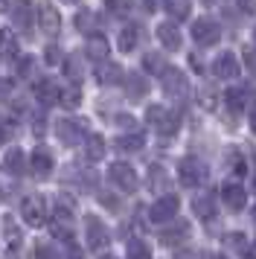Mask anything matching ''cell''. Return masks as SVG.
I'll use <instances>...</instances> for the list:
<instances>
[{"mask_svg":"<svg viewBox=\"0 0 256 259\" xmlns=\"http://www.w3.org/2000/svg\"><path fill=\"white\" fill-rule=\"evenodd\" d=\"M21 215L29 227H41L47 222V201L41 195H26L21 201Z\"/></svg>","mask_w":256,"mask_h":259,"instance_id":"obj_1","label":"cell"},{"mask_svg":"<svg viewBox=\"0 0 256 259\" xmlns=\"http://www.w3.org/2000/svg\"><path fill=\"white\" fill-rule=\"evenodd\" d=\"M178 178H181V184L189 189H195L204 184V178H207V169H204V163L201 160H195V157H186V160H181V166H178Z\"/></svg>","mask_w":256,"mask_h":259,"instance_id":"obj_2","label":"cell"},{"mask_svg":"<svg viewBox=\"0 0 256 259\" xmlns=\"http://www.w3.org/2000/svg\"><path fill=\"white\" fill-rule=\"evenodd\" d=\"M192 38H195L201 47H212L221 38V29L212 18H198L195 24H192Z\"/></svg>","mask_w":256,"mask_h":259,"instance_id":"obj_3","label":"cell"},{"mask_svg":"<svg viewBox=\"0 0 256 259\" xmlns=\"http://www.w3.org/2000/svg\"><path fill=\"white\" fill-rule=\"evenodd\" d=\"M175 215H178V198H175V195H163V198H157L154 204H151V210H149V219L154 224L172 222Z\"/></svg>","mask_w":256,"mask_h":259,"instance_id":"obj_4","label":"cell"},{"mask_svg":"<svg viewBox=\"0 0 256 259\" xmlns=\"http://www.w3.org/2000/svg\"><path fill=\"white\" fill-rule=\"evenodd\" d=\"M108 178H111V184L119 187L122 192H134V187H137V175H134V169L128 163H114L108 169Z\"/></svg>","mask_w":256,"mask_h":259,"instance_id":"obj_5","label":"cell"},{"mask_svg":"<svg viewBox=\"0 0 256 259\" xmlns=\"http://www.w3.org/2000/svg\"><path fill=\"white\" fill-rule=\"evenodd\" d=\"M146 119H149L160 134H175V131H178V114L166 111V108H149Z\"/></svg>","mask_w":256,"mask_h":259,"instance_id":"obj_6","label":"cell"},{"mask_svg":"<svg viewBox=\"0 0 256 259\" xmlns=\"http://www.w3.org/2000/svg\"><path fill=\"white\" fill-rule=\"evenodd\" d=\"M84 230H88V247H93V250H102V247L108 245V239H111L108 227H105L102 219H96V215H88Z\"/></svg>","mask_w":256,"mask_h":259,"instance_id":"obj_7","label":"cell"},{"mask_svg":"<svg viewBox=\"0 0 256 259\" xmlns=\"http://www.w3.org/2000/svg\"><path fill=\"white\" fill-rule=\"evenodd\" d=\"M38 26H41V32L50 35V38L61 29V18H58L56 6H50V3H41V6H38Z\"/></svg>","mask_w":256,"mask_h":259,"instance_id":"obj_8","label":"cell"},{"mask_svg":"<svg viewBox=\"0 0 256 259\" xmlns=\"http://www.w3.org/2000/svg\"><path fill=\"white\" fill-rule=\"evenodd\" d=\"M56 134H58V140L64 143V146H76V143L81 140V122L79 119H58Z\"/></svg>","mask_w":256,"mask_h":259,"instance_id":"obj_9","label":"cell"},{"mask_svg":"<svg viewBox=\"0 0 256 259\" xmlns=\"http://www.w3.org/2000/svg\"><path fill=\"white\" fill-rule=\"evenodd\" d=\"M29 169H32V175L41 178V181L50 178L53 175V154L47 152L44 146H38V149L32 152V166H29Z\"/></svg>","mask_w":256,"mask_h":259,"instance_id":"obj_10","label":"cell"},{"mask_svg":"<svg viewBox=\"0 0 256 259\" xmlns=\"http://www.w3.org/2000/svg\"><path fill=\"white\" fill-rule=\"evenodd\" d=\"M212 70L219 79H233V76H239V59H236V53H221L216 64H212Z\"/></svg>","mask_w":256,"mask_h":259,"instance_id":"obj_11","label":"cell"},{"mask_svg":"<svg viewBox=\"0 0 256 259\" xmlns=\"http://www.w3.org/2000/svg\"><path fill=\"white\" fill-rule=\"evenodd\" d=\"M32 0H15V9H12V24L18 29H29L32 26Z\"/></svg>","mask_w":256,"mask_h":259,"instance_id":"obj_12","label":"cell"},{"mask_svg":"<svg viewBox=\"0 0 256 259\" xmlns=\"http://www.w3.org/2000/svg\"><path fill=\"white\" fill-rule=\"evenodd\" d=\"M163 91L172 94V96L184 94L186 91V76L181 70H175V67H163Z\"/></svg>","mask_w":256,"mask_h":259,"instance_id":"obj_13","label":"cell"},{"mask_svg":"<svg viewBox=\"0 0 256 259\" xmlns=\"http://www.w3.org/2000/svg\"><path fill=\"white\" fill-rule=\"evenodd\" d=\"M221 198H224V204L230 207V210H242L244 204H247V195H244V189L239 187V184H224V189H221Z\"/></svg>","mask_w":256,"mask_h":259,"instance_id":"obj_14","label":"cell"},{"mask_svg":"<svg viewBox=\"0 0 256 259\" xmlns=\"http://www.w3.org/2000/svg\"><path fill=\"white\" fill-rule=\"evenodd\" d=\"M157 38H160V44L166 50H178L181 47V29L175 24H160L157 26Z\"/></svg>","mask_w":256,"mask_h":259,"instance_id":"obj_15","label":"cell"},{"mask_svg":"<svg viewBox=\"0 0 256 259\" xmlns=\"http://www.w3.org/2000/svg\"><path fill=\"white\" fill-rule=\"evenodd\" d=\"M84 56L91 61H99L102 64L105 61V56H108V41H105L102 35H93V38H88V47H84Z\"/></svg>","mask_w":256,"mask_h":259,"instance_id":"obj_16","label":"cell"},{"mask_svg":"<svg viewBox=\"0 0 256 259\" xmlns=\"http://www.w3.org/2000/svg\"><path fill=\"white\" fill-rule=\"evenodd\" d=\"M35 96H38V102H41V105H53V102H58V88L53 82H50V79H44V82H38L35 84Z\"/></svg>","mask_w":256,"mask_h":259,"instance_id":"obj_17","label":"cell"},{"mask_svg":"<svg viewBox=\"0 0 256 259\" xmlns=\"http://www.w3.org/2000/svg\"><path fill=\"white\" fill-rule=\"evenodd\" d=\"M6 172H9V175H18L21 178L23 172H26V157H23V152L21 149H12L9 154H6Z\"/></svg>","mask_w":256,"mask_h":259,"instance_id":"obj_18","label":"cell"},{"mask_svg":"<svg viewBox=\"0 0 256 259\" xmlns=\"http://www.w3.org/2000/svg\"><path fill=\"white\" fill-rule=\"evenodd\" d=\"M84 154H88V160H102L105 157V140L99 134H91L84 140Z\"/></svg>","mask_w":256,"mask_h":259,"instance_id":"obj_19","label":"cell"},{"mask_svg":"<svg viewBox=\"0 0 256 259\" xmlns=\"http://www.w3.org/2000/svg\"><path fill=\"white\" fill-rule=\"evenodd\" d=\"M146 146V137L143 134H125V137H116V149L119 152H140Z\"/></svg>","mask_w":256,"mask_h":259,"instance_id":"obj_20","label":"cell"},{"mask_svg":"<svg viewBox=\"0 0 256 259\" xmlns=\"http://www.w3.org/2000/svg\"><path fill=\"white\" fill-rule=\"evenodd\" d=\"M195 215H201L204 222L216 219V201H212V195H201V198H195Z\"/></svg>","mask_w":256,"mask_h":259,"instance_id":"obj_21","label":"cell"},{"mask_svg":"<svg viewBox=\"0 0 256 259\" xmlns=\"http://www.w3.org/2000/svg\"><path fill=\"white\" fill-rule=\"evenodd\" d=\"M137 41H140L137 26H125V29H119V50H122V53H131V50L137 47Z\"/></svg>","mask_w":256,"mask_h":259,"instance_id":"obj_22","label":"cell"},{"mask_svg":"<svg viewBox=\"0 0 256 259\" xmlns=\"http://www.w3.org/2000/svg\"><path fill=\"white\" fill-rule=\"evenodd\" d=\"M163 6H166V12L178 18V21H184L189 18V0H163Z\"/></svg>","mask_w":256,"mask_h":259,"instance_id":"obj_23","label":"cell"},{"mask_svg":"<svg viewBox=\"0 0 256 259\" xmlns=\"http://www.w3.org/2000/svg\"><path fill=\"white\" fill-rule=\"evenodd\" d=\"M247 96H250L247 88H233V91H227V102H230L233 111H242L247 105Z\"/></svg>","mask_w":256,"mask_h":259,"instance_id":"obj_24","label":"cell"},{"mask_svg":"<svg viewBox=\"0 0 256 259\" xmlns=\"http://www.w3.org/2000/svg\"><path fill=\"white\" fill-rule=\"evenodd\" d=\"M128 259H151V250L143 239H131L128 242Z\"/></svg>","mask_w":256,"mask_h":259,"instance_id":"obj_25","label":"cell"},{"mask_svg":"<svg viewBox=\"0 0 256 259\" xmlns=\"http://www.w3.org/2000/svg\"><path fill=\"white\" fill-rule=\"evenodd\" d=\"M99 82L102 84H119L122 82V70H119L116 64H105L102 70H99Z\"/></svg>","mask_w":256,"mask_h":259,"instance_id":"obj_26","label":"cell"},{"mask_svg":"<svg viewBox=\"0 0 256 259\" xmlns=\"http://www.w3.org/2000/svg\"><path fill=\"white\" fill-rule=\"evenodd\" d=\"M56 212H58V219H73L76 215V204H73V198H67V195H58L56 201Z\"/></svg>","mask_w":256,"mask_h":259,"instance_id":"obj_27","label":"cell"},{"mask_svg":"<svg viewBox=\"0 0 256 259\" xmlns=\"http://www.w3.org/2000/svg\"><path fill=\"white\" fill-rule=\"evenodd\" d=\"M146 91H149V82L143 79V76H128V94L134 96H146Z\"/></svg>","mask_w":256,"mask_h":259,"instance_id":"obj_28","label":"cell"},{"mask_svg":"<svg viewBox=\"0 0 256 259\" xmlns=\"http://www.w3.org/2000/svg\"><path fill=\"white\" fill-rule=\"evenodd\" d=\"M58 102H61L64 108H79V102H81L79 88H70V91H64V94L58 96Z\"/></svg>","mask_w":256,"mask_h":259,"instance_id":"obj_29","label":"cell"},{"mask_svg":"<svg viewBox=\"0 0 256 259\" xmlns=\"http://www.w3.org/2000/svg\"><path fill=\"white\" fill-rule=\"evenodd\" d=\"M35 256L38 259H61V253H58L53 245H38L35 247Z\"/></svg>","mask_w":256,"mask_h":259,"instance_id":"obj_30","label":"cell"},{"mask_svg":"<svg viewBox=\"0 0 256 259\" xmlns=\"http://www.w3.org/2000/svg\"><path fill=\"white\" fill-rule=\"evenodd\" d=\"M93 24H96V18H93L91 12H79V15H76V26H79L81 32H88Z\"/></svg>","mask_w":256,"mask_h":259,"instance_id":"obj_31","label":"cell"},{"mask_svg":"<svg viewBox=\"0 0 256 259\" xmlns=\"http://www.w3.org/2000/svg\"><path fill=\"white\" fill-rule=\"evenodd\" d=\"M108 12L111 15H125L128 12V0H105Z\"/></svg>","mask_w":256,"mask_h":259,"instance_id":"obj_32","label":"cell"},{"mask_svg":"<svg viewBox=\"0 0 256 259\" xmlns=\"http://www.w3.org/2000/svg\"><path fill=\"white\" fill-rule=\"evenodd\" d=\"M64 70H67L70 82H79V73H81V67H79V59H67V61H64Z\"/></svg>","mask_w":256,"mask_h":259,"instance_id":"obj_33","label":"cell"},{"mask_svg":"<svg viewBox=\"0 0 256 259\" xmlns=\"http://www.w3.org/2000/svg\"><path fill=\"white\" fill-rule=\"evenodd\" d=\"M47 64H58V61H61V50L56 47V44H50V47H47Z\"/></svg>","mask_w":256,"mask_h":259,"instance_id":"obj_34","label":"cell"},{"mask_svg":"<svg viewBox=\"0 0 256 259\" xmlns=\"http://www.w3.org/2000/svg\"><path fill=\"white\" fill-rule=\"evenodd\" d=\"M3 59H6V61L15 59V44H12V35L3 38Z\"/></svg>","mask_w":256,"mask_h":259,"instance_id":"obj_35","label":"cell"},{"mask_svg":"<svg viewBox=\"0 0 256 259\" xmlns=\"http://www.w3.org/2000/svg\"><path fill=\"white\" fill-rule=\"evenodd\" d=\"M3 227H6V236H9L12 242H21V230L15 233V222H12V219H6V222H3Z\"/></svg>","mask_w":256,"mask_h":259,"instance_id":"obj_36","label":"cell"},{"mask_svg":"<svg viewBox=\"0 0 256 259\" xmlns=\"http://www.w3.org/2000/svg\"><path fill=\"white\" fill-rule=\"evenodd\" d=\"M244 59H247V67L256 73V53H253V50H244Z\"/></svg>","mask_w":256,"mask_h":259,"instance_id":"obj_37","label":"cell"},{"mask_svg":"<svg viewBox=\"0 0 256 259\" xmlns=\"http://www.w3.org/2000/svg\"><path fill=\"white\" fill-rule=\"evenodd\" d=\"M146 67H149V70H160V59H154V56H146Z\"/></svg>","mask_w":256,"mask_h":259,"instance_id":"obj_38","label":"cell"},{"mask_svg":"<svg viewBox=\"0 0 256 259\" xmlns=\"http://www.w3.org/2000/svg\"><path fill=\"white\" fill-rule=\"evenodd\" d=\"M244 259H256V245L244 247Z\"/></svg>","mask_w":256,"mask_h":259,"instance_id":"obj_39","label":"cell"},{"mask_svg":"<svg viewBox=\"0 0 256 259\" xmlns=\"http://www.w3.org/2000/svg\"><path fill=\"white\" fill-rule=\"evenodd\" d=\"M70 259H81V253H79V247H73V245H70Z\"/></svg>","mask_w":256,"mask_h":259,"instance_id":"obj_40","label":"cell"},{"mask_svg":"<svg viewBox=\"0 0 256 259\" xmlns=\"http://www.w3.org/2000/svg\"><path fill=\"white\" fill-rule=\"evenodd\" d=\"M6 259H21V253H18V250H9V253H6Z\"/></svg>","mask_w":256,"mask_h":259,"instance_id":"obj_41","label":"cell"},{"mask_svg":"<svg viewBox=\"0 0 256 259\" xmlns=\"http://www.w3.org/2000/svg\"><path fill=\"white\" fill-rule=\"evenodd\" d=\"M3 143H6V131L0 128V146H3Z\"/></svg>","mask_w":256,"mask_h":259,"instance_id":"obj_42","label":"cell"},{"mask_svg":"<svg viewBox=\"0 0 256 259\" xmlns=\"http://www.w3.org/2000/svg\"><path fill=\"white\" fill-rule=\"evenodd\" d=\"M0 9H9V0H0Z\"/></svg>","mask_w":256,"mask_h":259,"instance_id":"obj_43","label":"cell"},{"mask_svg":"<svg viewBox=\"0 0 256 259\" xmlns=\"http://www.w3.org/2000/svg\"><path fill=\"white\" fill-rule=\"evenodd\" d=\"M209 259H227V256H224V253H216V256H209Z\"/></svg>","mask_w":256,"mask_h":259,"instance_id":"obj_44","label":"cell"},{"mask_svg":"<svg viewBox=\"0 0 256 259\" xmlns=\"http://www.w3.org/2000/svg\"><path fill=\"white\" fill-rule=\"evenodd\" d=\"M64 3H79V0H64Z\"/></svg>","mask_w":256,"mask_h":259,"instance_id":"obj_45","label":"cell"},{"mask_svg":"<svg viewBox=\"0 0 256 259\" xmlns=\"http://www.w3.org/2000/svg\"><path fill=\"white\" fill-rule=\"evenodd\" d=\"M253 131H256V114H253Z\"/></svg>","mask_w":256,"mask_h":259,"instance_id":"obj_46","label":"cell"},{"mask_svg":"<svg viewBox=\"0 0 256 259\" xmlns=\"http://www.w3.org/2000/svg\"><path fill=\"white\" fill-rule=\"evenodd\" d=\"M253 41H256V29H253Z\"/></svg>","mask_w":256,"mask_h":259,"instance_id":"obj_47","label":"cell"},{"mask_svg":"<svg viewBox=\"0 0 256 259\" xmlns=\"http://www.w3.org/2000/svg\"><path fill=\"white\" fill-rule=\"evenodd\" d=\"M0 41H3V38H0Z\"/></svg>","mask_w":256,"mask_h":259,"instance_id":"obj_48","label":"cell"}]
</instances>
